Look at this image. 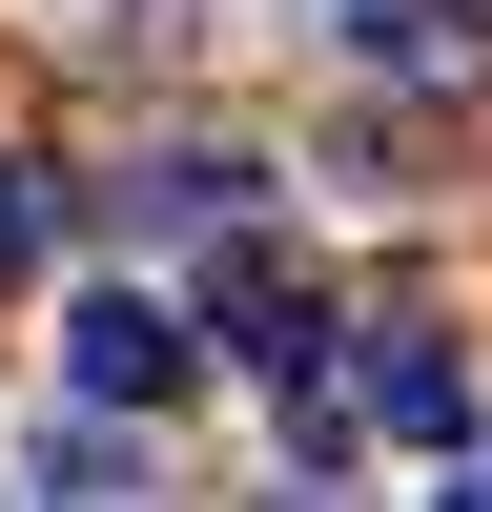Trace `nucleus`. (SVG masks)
<instances>
[{"label":"nucleus","instance_id":"6e6552de","mask_svg":"<svg viewBox=\"0 0 492 512\" xmlns=\"http://www.w3.org/2000/svg\"><path fill=\"white\" fill-rule=\"evenodd\" d=\"M451 512H492V472H472V451H451Z\"/></svg>","mask_w":492,"mask_h":512},{"label":"nucleus","instance_id":"20e7f679","mask_svg":"<svg viewBox=\"0 0 492 512\" xmlns=\"http://www.w3.org/2000/svg\"><path fill=\"white\" fill-rule=\"evenodd\" d=\"M328 41H349V62H390V82H472V62H492L472 0H328Z\"/></svg>","mask_w":492,"mask_h":512},{"label":"nucleus","instance_id":"f03ea898","mask_svg":"<svg viewBox=\"0 0 492 512\" xmlns=\"http://www.w3.org/2000/svg\"><path fill=\"white\" fill-rule=\"evenodd\" d=\"M205 308H226V349H267L287 390H308V349H328V328H308V287H287V246L246 226V205H226V246H205Z\"/></svg>","mask_w":492,"mask_h":512},{"label":"nucleus","instance_id":"7ed1b4c3","mask_svg":"<svg viewBox=\"0 0 492 512\" xmlns=\"http://www.w3.org/2000/svg\"><path fill=\"white\" fill-rule=\"evenodd\" d=\"M349 410H369L390 451H472V369H451L431 328H369V390H349Z\"/></svg>","mask_w":492,"mask_h":512},{"label":"nucleus","instance_id":"f257e3e1","mask_svg":"<svg viewBox=\"0 0 492 512\" xmlns=\"http://www.w3.org/2000/svg\"><path fill=\"white\" fill-rule=\"evenodd\" d=\"M62 369H82V410H185V308H144V287H103V308L62 328Z\"/></svg>","mask_w":492,"mask_h":512},{"label":"nucleus","instance_id":"1a4fd4ad","mask_svg":"<svg viewBox=\"0 0 492 512\" xmlns=\"http://www.w3.org/2000/svg\"><path fill=\"white\" fill-rule=\"evenodd\" d=\"M287 512H328V492H287Z\"/></svg>","mask_w":492,"mask_h":512},{"label":"nucleus","instance_id":"423d86ee","mask_svg":"<svg viewBox=\"0 0 492 512\" xmlns=\"http://www.w3.org/2000/svg\"><path fill=\"white\" fill-rule=\"evenodd\" d=\"M62 41H185V0H62Z\"/></svg>","mask_w":492,"mask_h":512},{"label":"nucleus","instance_id":"0eeeda50","mask_svg":"<svg viewBox=\"0 0 492 512\" xmlns=\"http://www.w3.org/2000/svg\"><path fill=\"white\" fill-rule=\"evenodd\" d=\"M41 267V164H0V287Z\"/></svg>","mask_w":492,"mask_h":512},{"label":"nucleus","instance_id":"39448f33","mask_svg":"<svg viewBox=\"0 0 492 512\" xmlns=\"http://www.w3.org/2000/svg\"><path fill=\"white\" fill-rule=\"evenodd\" d=\"M21 512H144V492H123L103 451H41V472H21Z\"/></svg>","mask_w":492,"mask_h":512}]
</instances>
